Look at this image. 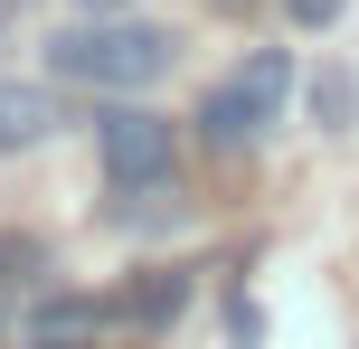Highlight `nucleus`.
<instances>
[{
    "label": "nucleus",
    "mask_w": 359,
    "mask_h": 349,
    "mask_svg": "<svg viewBox=\"0 0 359 349\" xmlns=\"http://www.w3.org/2000/svg\"><path fill=\"white\" fill-rule=\"evenodd\" d=\"M95 161H104L114 189L170 180V170H180V123L151 113V104H133V94H104V113H95Z\"/></svg>",
    "instance_id": "nucleus-3"
},
{
    "label": "nucleus",
    "mask_w": 359,
    "mask_h": 349,
    "mask_svg": "<svg viewBox=\"0 0 359 349\" xmlns=\"http://www.w3.org/2000/svg\"><path fill=\"white\" fill-rule=\"evenodd\" d=\"M114 199H123V208H114L123 227H180V218H189V208H180V170H170V180H142V189H114Z\"/></svg>",
    "instance_id": "nucleus-8"
},
{
    "label": "nucleus",
    "mask_w": 359,
    "mask_h": 349,
    "mask_svg": "<svg viewBox=\"0 0 359 349\" xmlns=\"http://www.w3.org/2000/svg\"><path fill=\"white\" fill-rule=\"evenodd\" d=\"M341 10H350V0H284V19H293V29H331Z\"/></svg>",
    "instance_id": "nucleus-10"
},
{
    "label": "nucleus",
    "mask_w": 359,
    "mask_h": 349,
    "mask_svg": "<svg viewBox=\"0 0 359 349\" xmlns=\"http://www.w3.org/2000/svg\"><path fill=\"white\" fill-rule=\"evenodd\" d=\"M303 104H312L322 132H350V123H359V76H350V66H322V76L303 85Z\"/></svg>",
    "instance_id": "nucleus-7"
},
{
    "label": "nucleus",
    "mask_w": 359,
    "mask_h": 349,
    "mask_svg": "<svg viewBox=\"0 0 359 349\" xmlns=\"http://www.w3.org/2000/svg\"><path fill=\"white\" fill-rule=\"evenodd\" d=\"M170 57H180V38L133 19V10L123 19H76V29L48 38V76L57 85H86V94H151L170 76Z\"/></svg>",
    "instance_id": "nucleus-1"
},
{
    "label": "nucleus",
    "mask_w": 359,
    "mask_h": 349,
    "mask_svg": "<svg viewBox=\"0 0 359 349\" xmlns=\"http://www.w3.org/2000/svg\"><path fill=\"white\" fill-rule=\"evenodd\" d=\"M19 19H29V0H0V48L19 38Z\"/></svg>",
    "instance_id": "nucleus-12"
},
{
    "label": "nucleus",
    "mask_w": 359,
    "mask_h": 349,
    "mask_svg": "<svg viewBox=\"0 0 359 349\" xmlns=\"http://www.w3.org/2000/svg\"><path fill=\"white\" fill-rule=\"evenodd\" d=\"M284 104H293V57H284V48H246V57L208 85L198 132H208V151H255L274 123H284Z\"/></svg>",
    "instance_id": "nucleus-2"
},
{
    "label": "nucleus",
    "mask_w": 359,
    "mask_h": 349,
    "mask_svg": "<svg viewBox=\"0 0 359 349\" xmlns=\"http://www.w3.org/2000/svg\"><path fill=\"white\" fill-rule=\"evenodd\" d=\"M67 123L57 85H29V76H0V151H38L48 132Z\"/></svg>",
    "instance_id": "nucleus-5"
},
{
    "label": "nucleus",
    "mask_w": 359,
    "mask_h": 349,
    "mask_svg": "<svg viewBox=\"0 0 359 349\" xmlns=\"http://www.w3.org/2000/svg\"><path fill=\"white\" fill-rule=\"evenodd\" d=\"M86 19H123V10H142V0H76Z\"/></svg>",
    "instance_id": "nucleus-11"
},
{
    "label": "nucleus",
    "mask_w": 359,
    "mask_h": 349,
    "mask_svg": "<svg viewBox=\"0 0 359 349\" xmlns=\"http://www.w3.org/2000/svg\"><path fill=\"white\" fill-rule=\"evenodd\" d=\"M180 302H189V274H142L114 312L123 321H142V331H161V321H180Z\"/></svg>",
    "instance_id": "nucleus-6"
},
{
    "label": "nucleus",
    "mask_w": 359,
    "mask_h": 349,
    "mask_svg": "<svg viewBox=\"0 0 359 349\" xmlns=\"http://www.w3.org/2000/svg\"><path fill=\"white\" fill-rule=\"evenodd\" d=\"M38 274V236H19V227H0V283Z\"/></svg>",
    "instance_id": "nucleus-9"
},
{
    "label": "nucleus",
    "mask_w": 359,
    "mask_h": 349,
    "mask_svg": "<svg viewBox=\"0 0 359 349\" xmlns=\"http://www.w3.org/2000/svg\"><path fill=\"white\" fill-rule=\"evenodd\" d=\"M104 321H114V302L57 293V302H38V312L19 321V349H95V340H104Z\"/></svg>",
    "instance_id": "nucleus-4"
}]
</instances>
